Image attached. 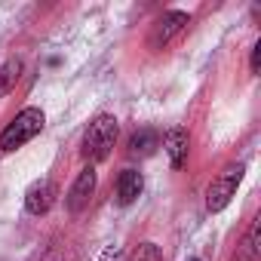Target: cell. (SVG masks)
<instances>
[{
  "mask_svg": "<svg viewBox=\"0 0 261 261\" xmlns=\"http://www.w3.org/2000/svg\"><path fill=\"white\" fill-rule=\"evenodd\" d=\"M43 123H46V117H43L40 108H22V111L7 123L4 133H0V151H4V154L19 151L22 145H28L31 139H37V136L43 133Z\"/></svg>",
  "mask_w": 261,
  "mask_h": 261,
  "instance_id": "cell-2",
  "label": "cell"
},
{
  "mask_svg": "<svg viewBox=\"0 0 261 261\" xmlns=\"http://www.w3.org/2000/svg\"><path fill=\"white\" fill-rule=\"evenodd\" d=\"M249 68H252V74H258V68H261V43L252 46V62H249Z\"/></svg>",
  "mask_w": 261,
  "mask_h": 261,
  "instance_id": "cell-13",
  "label": "cell"
},
{
  "mask_svg": "<svg viewBox=\"0 0 261 261\" xmlns=\"http://www.w3.org/2000/svg\"><path fill=\"white\" fill-rule=\"evenodd\" d=\"M233 261H258V218L252 221L249 233L243 237V243L233 252Z\"/></svg>",
  "mask_w": 261,
  "mask_h": 261,
  "instance_id": "cell-11",
  "label": "cell"
},
{
  "mask_svg": "<svg viewBox=\"0 0 261 261\" xmlns=\"http://www.w3.org/2000/svg\"><path fill=\"white\" fill-rule=\"evenodd\" d=\"M188 25H191V16L181 13V10H169V13L157 16L154 25H151V31H148V46L151 49H166Z\"/></svg>",
  "mask_w": 261,
  "mask_h": 261,
  "instance_id": "cell-4",
  "label": "cell"
},
{
  "mask_svg": "<svg viewBox=\"0 0 261 261\" xmlns=\"http://www.w3.org/2000/svg\"><path fill=\"white\" fill-rule=\"evenodd\" d=\"M163 151L169 157V166L172 169H181L188 163V151H191V136H188V129L181 126H172L169 133L163 136Z\"/></svg>",
  "mask_w": 261,
  "mask_h": 261,
  "instance_id": "cell-7",
  "label": "cell"
},
{
  "mask_svg": "<svg viewBox=\"0 0 261 261\" xmlns=\"http://www.w3.org/2000/svg\"><path fill=\"white\" fill-rule=\"evenodd\" d=\"M160 148V133L157 129H151V126H142V129H136L133 136H129V157H151L154 151Z\"/></svg>",
  "mask_w": 261,
  "mask_h": 261,
  "instance_id": "cell-8",
  "label": "cell"
},
{
  "mask_svg": "<svg viewBox=\"0 0 261 261\" xmlns=\"http://www.w3.org/2000/svg\"><path fill=\"white\" fill-rule=\"evenodd\" d=\"M142 191H145V178H142L139 169H123V172H120V178H117V200H120L123 206L136 203V200L142 197Z\"/></svg>",
  "mask_w": 261,
  "mask_h": 261,
  "instance_id": "cell-9",
  "label": "cell"
},
{
  "mask_svg": "<svg viewBox=\"0 0 261 261\" xmlns=\"http://www.w3.org/2000/svg\"><path fill=\"white\" fill-rule=\"evenodd\" d=\"M56 203V185L49 178H40L34 181L28 191H25V209L28 215H46Z\"/></svg>",
  "mask_w": 261,
  "mask_h": 261,
  "instance_id": "cell-6",
  "label": "cell"
},
{
  "mask_svg": "<svg viewBox=\"0 0 261 261\" xmlns=\"http://www.w3.org/2000/svg\"><path fill=\"white\" fill-rule=\"evenodd\" d=\"M243 172H246V166L237 163V166H227L221 175H215L209 181V188H206V209L209 212H221L233 200V194H237V188L243 181Z\"/></svg>",
  "mask_w": 261,
  "mask_h": 261,
  "instance_id": "cell-3",
  "label": "cell"
},
{
  "mask_svg": "<svg viewBox=\"0 0 261 261\" xmlns=\"http://www.w3.org/2000/svg\"><path fill=\"white\" fill-rule=\"evenodd\" d=\"M95 169L92 166H86L77 178H74V185H71V191H68V197H65V206H68V212H83L86 206H89V200H92V194H95Z\"/></svg>",
  "mask_w": 261,
  "mask_h": 261,
  "instance_id": "cell-5",
  "label": "cell"
},
{
  "mask_svg": "<svg viewBox=\"0 0 261 261\" xmlns=\"http://www.w3.org/2000/svg\"><path fill=\"white\" fill-rule=\"evenodd\" d=\"M133 261H163V255H160V249H157L154 243H142Z\"/></svg>",
  "mask_w": 261,
  "mask_h": 261,
  "instance_id": "cell-12",
  "label": "cell"
},
{
  "mask_svg": "<svg viewBox=\"0 0 261 261\" xmlns=\"http://www.w3.org/2000/svg\"><path fill=\"white\" fill-rule=\"evenodd\" d=\"M188 261H200V258H188Z\"/></svg>",
  "mask_w": 261,
  "mask_h": 261,
  "instance_id": "cell-14",
  "label": "cell"
},
{
  "mask_svg": "<svg viewBox=\"0 0 261 261\" xmlns=\"http://www.w3.org/2000/svg\"><path fill=\"white\" fill-rule=\"evenodd\" d=\"M117 133H120V123L114 114H98L83 133V157L89 163H101L111 157L114 145H117Z\"/></svg>",
  "mask_w": 261,
  "mask_h": 261,
  "instance_id": "cell-1",
  "label": "cell"
},
{
  "mask_svg": "<svg viewBox=\"0 0 261 261\" xmlns=\"http://www.w3.org/2000/svg\"><path fill=\"white\" fill-rule=\"evenodd\" d=\"M19 77H22V59H7L4 65H0V98L16 89Z\"/></svg>",
  "mask_w": 261,
  "mask_h": 261,
  "instance_id": "cell-10",
  "label": "cell"
}]
</instances>
